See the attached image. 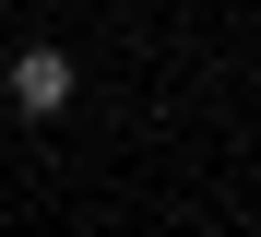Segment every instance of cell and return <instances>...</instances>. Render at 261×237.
Segmentation results:
<instances>
[{"label":"cell","instance_id":"6da1fadb","mask_svg":"<svg viewBox=\"0 0 261 237\" xmlns=\"http://www.w3.org/2000/svg\"><path fill=\"white\" fill-rule=\"evenodd\" d=\"M0 95H12L24 119H60V107H71V47H12Z\"/></svg>","mask_w":261,"mask_h":237},{"label":"cell","instance_id":"7a4b0ae2","mask_svg":"<svg viewBox=\"0 0 261 237\" xmlns=\"http://www.w3.org/2000/svg\"><path fill=\"white\" fill-rule=\"evenodd\" d=\"M0 24H12V0H0Z\"/></svg>","mask_w":261,"mask_h":237}]
</instances>
